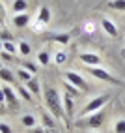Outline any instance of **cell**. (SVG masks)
<instances>
[{"label":"cell","mask_w":125,"mask_h":133,"mask_svg":"<svg viewBox=\"0 0 125 133\" xmlns=\"http://www.w3.org/2000/svg\"><path fill=\"white\" fill-rule=\"evenodd\" d=\"M80 60H82L86 66H101V56L95 55V52H82Z\"/></svg>","instance_id":"8"},{"label":"cell","mask_w":125,"mask_h":133,"mask_svg":"<svg viewBox=\"0 0 125 133\" xmlns=\"http://www.w3.org/2000/svg\"><path fill=\"white\" fill-rule=\"evenodd\" d=\"M2 90H4V97H6V103H10L11 105V107H19V97H17V96H19V94H17L15 90H13V88L10 86V84H2Z\"/></svg>","instance_id":"6"},{"label":"cell","mask_w":125,"mask_h":133,"mask_svg":"<svg viewBox=\"0 0 125 133\" xmlns=\"http://www.w3.org/2000/svg\"><path fill=\"white\" fill-rule=\"evenodd\" d=\"M110 99V96L108 94H103V96H97V97H93V99L86 105V107L80 111V116H86V114H92V112H95V111H101L103 109V105Z\"/></svg>","instance_id":"2"},{"label":"cell","mask_w":125,"mask_h":133,"mask_svg":"<svg viewBox=\"0 0 125 133\" xmlns=\"http://www.w3.org/2000/svg\"><path fill=\"white\" fill-rule=\"evenodd\" d=\"M4 51L10 52V55H15V52H17V47H15L13 41H4Z\"/></svg>","instance_id":"24"},{"label":"cell","mask_w":125,"mask_h":133,"mask_svg":"<svg viewBox=\"0 0 125 133\" xmlns=\"http://www.w3.org/2000/svg\"><path fill=\"white\" fill-rule=\"evenodd\" d=\"M28 23H30V15L26 13V11L24 13H17L13 17V26H15V28H24Z\"/></svg>","instance_id":"9"},{"label":"cell","mask_w":125,"mask_h":133,"mask_svg":"<svg viewBox=\"0 0 125 133\" xmlns=\"http://www.w3.org/2000/svg\"><path fill=\"white\" fill-rule=\"evenodd\" d=\"M19 52H21L23 56H30V52H32L30 43L28 41H19Z\"/></svg>","instance_id":"20"},{"label":"cell","mask_w":125,"mask_h":133,"mask_svg":"<svg viewBox=\"0 0 125 133\" xmlns=\"http://www.w3.org/2000/svg\"><path fill=\"white\" fill-rule=\"evenodd\" d=\"M15 90H17V94L21 96V99L28 101V103H32V101H34V96H32V92H30L26 86H15Z\"/></svg>","instance_id":"12"},{"label":"cell","mask_w":125,"mask_h":133,"mask_svg":"<svg viewBox=\"0 0 125 133\" xmlns=\"http://www.w3.org/2000/svg\"><path fill=\"white\" fill-rule=\"evenodd\" d=\"M11 10H13V13H24V11H28V2L26 0H15Z\"/></svg>","instance_id":"14"},{"label":"cell","mask_w":125,"mask_h":133,"mask_svg":"<svg viewBox=\"0 0 125 133\" xmlns=\"http://www.w3.org/2000/svg\"><path fill=\"white\" fill-rule=\"evenodd\" d=\"M101 26H103V30L108 34V36H112V38L118 36V28H116V24H114L110 19H103V21H101Z\"/></svg>","instance_id":"10"},{"label":"cell","mask_w":125,"mask_h":133,"mask_svg":"<svg viewBox=\"0 0 125 133\" xmlns=\"http://www.w3.org/2000/svg\"><path fill=\"white\" fill-rule=\"evenodd\" d=\"M24 86L28 88V90L32 92L34 97H39V92H41V86H39V81L38 79H30L28 83H24Z\"/></svg>","instance_id":"11"},{"label":"cell","mask_w":125,"mask_h":133,"mask_svg":"<svg viewBox=\"0 0 125 133\" xmlns=\"http://www.w3.org/2000/svg\"><path fill=\"white\" fill-rule=\"evenodd\" d=\"M0 79L6 81V83H13L15 81V73L11 69H8V68H0Z\"/></svg>","instance_id":"17"},{"label":"cell","mask_w":125,"mask_h":133,"mask_svg":"<svg viewBox=\"0 0 125 133\" xmlns=\"http://www.w3.org/2000/svg\"><path fill=\"white\" fill-rule=\"evenodd\" d=\"M114 131L116 133H125V120H118L114 124Z\"/></svg>","instance_id":"25"},{"label":"cell","mask_w":125,"mask_h":133,"mask_svg":"<svg viewBox=\"0 0 125 133\" xmlns=\"http://www.w3.org/2000/svg\"><path fill=\"white\" fill-rule=\"evenodd\" d=\"M0 133H13V131H11V128L8 126V124L0 122Z\"/></svg>","instance_id":"28"},{"label":"cell","mask_w":125,"mask_h":133,"mask_svg":"<svg viewBox=\"0 0 125 133\" xmlns=\"http://www.w3.org/2000/svg\"><path fill=\"white\" fill-rule=\"evenodd\" d=\"M21 122H23V126L24 128H35V116H32V114H24V116L21 118Z\"/></svg>","instance_id":"19"},{"label":"cell","mask_w":125,"mask_h":133,"mask_svg":"<svg viewBox=\"0 0 125 133\" xmlns=\"http://www.w3.org/2000/svg\"><path fill=\"white\" fill-rule=\"evenodd\" d=\"M38 21L43 23V24H49V21H50V10H49V8H39V11H38Z\"/></svg>","instance_id":"15"},{"label":"cell","mask_w":125,"mask_h":133,"mask_svg":"<svg viewBox=\"0 0 125 133\" xmlns=\"http://www.w3.org/2000/svg\"><path fill=\"white\" fill-rule=\"evenodd\" d=\"M65 81H69L73 86H77L80 92H88V90H92V86L88 84L78 73H75V71H65Z\"/></svg>","instance_id":"4"},{"label":"cell","mask_w":125,"mask_h":133,"mask_svg":"<svg viewBox=\"0 0 125 133\" xmlns=\"http://www.w3.org/2000/svg\"><path fill=\"white\" fill-rule=\"evenodd\" d=\"M88 73L90 75H93L95 79H101V81H106V83H112V84H123L120 79H116V77H112L106 69H103V68H99V66H88Z\"/></svg>","instance_id":"3"},{"label":"cell","mask_w":125,"mask_h":133,"mask_svg":"<svg viewBox=\"0 0 125 133\" xmlns=\"http://www.w3.org/2000/svg\"><path fill=\"white\" fill-rule=\"evenodd\" d=\"M38 62H39V64H43V66H47L49 62H50V58H49V52H47V51H41V52H38Z\"/></svg>","instance_id":"23"},{"label":"cell","mask_w":125,"mask_h":133,"mask_svg":"<svg viewBox=\"0 0 125 133\" xmlns=\"http://www.w3.org/2000/svg\"><path fill=\"white\" fill-rule=\"evenodd\" d=\"M41 120H43V126H45L47 129H54L56 128V122H54V116L49 112H43L41 114Z\"/></svg>","instance_id":"16"},{"label":"cell","mask_w":125,"mask_h":133,"mask_svg":"<svg viewBox=\"0 0 125 133\" xmlns=\"http://www.w3.org/2000/svg\"><path fill=\"white\" fill-rule=\"evenodd\" d=\"M21 68H24L26 71H30V73H35V64H32V62H23Z\"/></svg>","instance_id":"26"},{"label":"cell","mask_w":125,"mask_h":133,"mask_svg":"<svg viewBox=\"0 0 125 133\" xmlns=\"http://www.w3.org/2000/svg\"><path fill=\"white\" fill-rule=\"evenodd\" d=\"M45 103H47V109L50 111V114L58 120H64L65 122V112H64V103H62V96L56 88L52 86H45Z\"/></svg>","instance_id":"1"},{"label":"cell","mask_w":125,"mask_h":133,"mask_svg":"<svg viewBox=\"0 0 125 133\" xmlns=\"http://www.w3.org/2000/svg\"><path fill=\"white\" fill-rule=\"evenodd\" d=\"M0 58L6 60V62H10V60H13V55H10V52H6V51H2V52H0Z\"/></svg>","instance_id":"29"},{"label":"cell","mask_w":125,"mask_h":133,"mask_svg":"<svg viewBox=\"0 0 125 133\" xmlns=\"http://www.w3.org/2000/svg\"><path fill=\"white\" fill-rule=\"evenodd\" d=\"M108 6L112 10H118V11H125V0H110Z\"/></svg>","instance_id":"21"},{"label":"cell","mask_w":125,"mask_h":133,"mask_svg":"<svg viewBox=\"0 0 125 133\" xmlns=\"http://www.w3.org/2000/svg\"><path fill=\"white\" fill-rule=\"evenodd\" d=\"M64 88H65V90H67V94H69V96H71V94H73V97L80 94V90H78V88H77V86H73V84H71L69 81H65V83H64Z\"/></svg>","instance_id":"22"},{"label":"cell","mask_w":125,"mask_h":133,"mask_svg":"<svg viewBox=\"0 0 125 133\" xmlns=\"http://www.w3.org/2000/svg\"><path fill=\"white\" fill-rule=\"evenodd\" d=\"M6 101V97H4V90H2V86H0V105H2Z\"/></svg>","instance_id":"31"},{"label":"cell","mask_w":125,"mask_h":133,"mask_svg":"<svg viewBox=\"0 0 125 133\" xmlns=\"http://www.w3.org/2000/svg\"><path fill=\"white\" fill-rule=\"evenodd\" d=\"M54 60H56V64H64L65 62V52H56Z\"/></svg>","instance_id":"27"},{"label":"cell","mask_w":125,"mask_h":133,"mask_svg":"<svg viewBox=\"0 0 125 133\" xmlns=\"http://www.w3.org/2000/svg\"><path fill=\"white\" fill-rule=\"evenodd\" d=\"M62 103H64V112H65V126H67V128H71L69 118L73 116V97H71L69 94L62 96Z\"/></svg>","instance_id":"7"},{"label":"cell","mask_w":125,"mask_h":133,"mask_svg":"<svg viewBox=\"0 0 125 133\" xmlns=\"http://www.w3.org/2000/svg\"><path fill=\"white\" fill-rule=\"evenodd\" d=\"M15 77H19V79H21L23 83H28L30 79H34V77H32V73H30V71H26L24 68H21V69H17V71H15Z\"/></svg>","instance_id":"18"},{"label":"cell","mask_w":125,"mask_h":133,"mask_svg":"<svg viewBox=\"0 0 125 133\" xmlns=\"http://www.w3.org/2000/svg\"><path fill=\"white\" fill-rule=\"evenodd\" d=\"M4 13H6V10H4V4L0 2V19H2V17H4Z\"/></svg>","instance_id":"32"},{"label":"cell","mask_w":125,"mask_h":133,"mask_svg":"<svg viewBox=\"0 0 125 133\" xmlns=\"http://www.w3.org/2000/svg\"><path fill=\"white\" fill-rule=\"evenodd\" d=\"M105 118H106V114H105L103 109H101V111H95V112H92V114H88V124H86V126L92 128V129L101 128L103 124H105Z\"/></svg>","instance_id":"5"},{"label":"cell","mask_w":125,"mask_h":133,"mask_svg":"<svg viewBox=\"0 0 125 133\" xmlns=\"http://www.w3.org/2000/svg\"><path fill=\"white\" fill-rule=\"evenodd\" d=\"M4 51V41H0V52Z\"/></svg>","instance_id":"33"},{"label":"cell","mask_w":125,"mask_h":133,"mask_svg":"<svg viewBox=\"0 0 125 133\" xmlns=\"http://www.w3.org/2000/svg\"><path fill=\"white\" fill-rule=\"evenodd\" d=\"M50 39L56 41V43H60V45H67L69 39H71V34H69V32H64V34H52Z\"/></svg>","instance_id":"13"},{"label":"cell","mask_w":125,"mask_h":133,"mask_svg":"<svg viewBox=\"0 0 125 133\" xmlns=\"http://www.w3.org/2000/svg\"><path fill=\"white\" fill-rule=\"evenodd\" d=\"M28 133H47L45 129H43V128H30V131Z\"/></svg>","instance_id":"30"}]
</instances>
